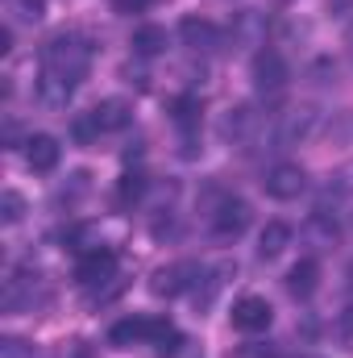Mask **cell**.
I'll return each instance as SVG.
<instances>
[{
    "label": "cell",
    "mask_w": 353,
    "mask_h": 358,
    "mask_svg": "<svg viewBox=\"0 0 353 358\" xmlns=\"http://www.w3.org/2000/svg\"><path fill=\"white\" fill-rule=\"evenodd\" d=\"M91 67V42L84 34H54L46 46H42V71L67 80V84H84Z\"/></svg>",
    "instance_id": "obj_1"
},
{
    "label": "cell",
    "mask_w": 353,
    "mask_h": 358,
    "mask_svg": "<svg viewBox=\"0 0 353 358\" xmlns=\"http://www.w3.org/2000/svg\"><path fill=\"white\" fill-rule=\"evenodd\" d=\"M175 334V325L167 317H125L108 329V342L112 346H142V342H167Z\"/></svg>",
    "instance_id": "obj_2"
},
{
    "label": "cell",
    "mask_w": 353,
    "mask_h": 358,
    "mask_svg": "<svg viewBox=\"0 0 353 358\" xmlns=\"http://www.w3.org/2000/svg\"><path fill=\"white\" fill-rule=\"evenodd\" d=\"M250 221H254V213H250V204L237 200V196H225V200L208 213V229H212V238H220V242H237V238L250 229Z\"/></svg>",
    "instance_id": "obj_3"
},
{
    "label": "cell",
    "mask_w": 353,
    "mask_h": 358,
    "mask_svg": "<svg viewBox=\"0 0 353 358\" xmlns=\"http://www.w3.org/2000/svg\"><path fill=\"white\" fill-rule=\"evenodd\" d=\"M200 275H204V267H200L195 259H179V263H167V267L154 271L150 292H154V296H163V300H175V296L191 292V287L200 283Z\"/></svg>",
    "instance_id": "obj_4"
},
{
    "label": "cell",
    "mask_w": 353,
    "mask_h": 358,
    "mask_svg": "<svg viewBox=\"0 0 353 358\" xmlns=\"http://www.w3.org/2000/svg\"><path fill=\"white\" fill-rule=\"evenodd\" d=\"M316 125H320V113H316L312 104H299V108H291V113L278 117L274 142H278V146H303V142L316 134Z\"/></svg>",
    "instance_id": "obj_5"
},
{
    "label": "cell",
    "mask_w": 353,
    "mask_h": 358,
    "mask_svg": "<svg viewBox=\"0 0 353 358\" xmlns=\"http://www.w3.org/2000/svg\"><path fill=\"white\" fill-rule=\"evenodd\" d=\"M262 187L270 200H299L308 192V176H303L299 163H274L262 176Z\"/></svg>",
    "instance_id": "obj_6"
},
{
    "label": "cell",
    "mask_w": 353,
    "mask_h": 358,
    "mask_svg": "<svg viewBox=\"0 0 353 358\" xmlns=\"http://www.w3.org/2000/svg\"><path fill=\"white\" fill-rule=\"evenodd\" d=\"M287 80H291V71H287V59L278 55V50H258L254 55V88L262 92V96H278V92L287 88Z\"/></svg>",
    "instance_id": "obj_7"
},
{
    "label": "cell",
    "mask_w": 353,
    "mask_h": 358,
    "mask_svg": "<svg viewBox=\"0 0 353 358\" xmlns=\"http://www.w3.org/2000/svg\"><path fill=\"white\" fill-rule=\"evenodd\" d=\"M33 287H38V275L29 267H17L0 287V308L4 313H29L33 308Z\"/></svg>",
    "instance_id": "obj_8"
},
{
    "label": "cell",
    "mask_w": 353,
    "mask_h": 358,
    "mask_svg": "<svg viewBox=\"0 0 353 358\" xmlns=\"http://www.w3.org/2000/svg\"><path fill=\"white\" fill-rule=\"evenodd\" d=\"M270 321H274V308L266 296H241L233 304V329H241V334H266Z\"/></svg>",
    "instance_id": "obj_9"
},
{
    "label": "cell",
    "mask_w": 353,
    "mask_h": 358,
    "mask_svg": "<svg viewBox=\"0 0 353 358\" xmlns=\"http://www.w3.org/2000/svg\"><path fill=\"white\" fill-rule=\"evenodd\" d=\"M112 275H117V250H108V246H96V250H88V255L75 263V279H80L84 287L108 283Z\"/></svg>",
    "instance_id": "obj_10"
},
{
    "label": "cell",
    "mask_w": 353,
    "mask_h": 358,
    "mask_svg": "<svg viewBox=\"0 0 353 358\" xmlns=\"http://www.w3.org/2000/svg\"><path fill=\"white\" fill-rule=\"evenodd\" d=\"M59 159H63V146H59V138L54 134H29L25 138V163H29V171H54L59 167Z\"/></svg>",
    "instance_id": "obj_11"
},
{
    "label": "cell",
    "mask_w": 353,
    "mask_h": 358,
    "mask_svg": "<svg viewBox=\"0 0 353 358\" xmlns=\"http://www.w3.org/2000/svg\"><path fill=\"white\" fill-rule=\"evenodd\" d=\"M179 38H183V46H191V50H220V42H225V34L212 25V21H204V17H183L179 21Z\"/></svg>",
    "instance_id": "obj_12"
},
{
    "label": "cell",
    "mask_w": 353,
    "mask_h": 358,
    "mask_svg": "<svg viewBox=\"0 0 353 358\" xmlns=\"http://www.w3.org/2000/svg\"><path fill=\"white\" fill-rule=\"evenodd\" d=\"M303 238H308L316 250H333V246L341 242V225H337V217H333V213L316 208V213L303 221Z\"/></svg>",
    "instance_id": "obj_13"
},
{
    "label": "cell",
    "mask_w": 353,
    "mask_h": 358,
    "mask_svg": "<svg viewBox=\"0 0 353 358\" xmlns=\"http://www.w3.org/2000/svg\"><path fill=\"white\" fill-rule=\"evenodd\" d=\"M91 121H96L100 134H121V129L133 121V108H129L125 100H100V104L91 108Z\"/></svg>",
    "instance_id": "obj_14"
},
{
    "label": "cell",
    "mask_w": 353,
    "mask_h": 358,
    "mask_svg": "<svg viewBox=\"0 0 353 358\" xmlns=\"http://www.w3.org/2000/svg\"><path fill=\"white\" fill-rule=\"evenodd\" d=\"M316 287H320V263H316V259H299L295 267L287 271V292H291L295 300H308Z\"/></svg>",
    "instance_id": "obj_15"
},
{
    "label": "cell",
    "mask_w": 353,
    "mask_h": 358,
    "mask_svg": "<svg viewBox=\"0 0 353 358\" xmlns=\"http://www.w3.org/2000/svg\"><path fill=\"white\" fill-rule=\"evenodd\" d=\"M258 125H262V113H258L254 104H237V108L225 117V134L237 138V142H250V138L258 134Z\"/></svg>",
    "instance_id": "obj_16"
},
{
    "label": "cell",
    "mask_w": 353,
    "mask_h": 358,
    "mask_svg": "<svg viewBox=\"0 0 353 358\" xmlns=\"http://www.w3.org/2000/svg\"><path fill=\"white\" fill-rule=\"evenodd\" d=\"M233 38L246 42V46H262L266 42V13H258V8L237 13L233 17Z\"/></svg>",
    "instance_id": "obj_17"
},
{
    "label": "cell",
    "mask_w": 353,
    "mask_h": 358,
    "mask_svg": "<svg viewBox=\"0 0 353 358\" xmlns=\"http://www.w3.org/2000/svg\"><path fill=\"white\" fill-rule=\"evenodd\" d=\"M291 246V225L287 221H266V229L258 234V255L262 259H278Z\"/></svg>",
    "instance_id": "obj_18"
},
{
    "label": "cell",
    "mask_w": 353,
    "mask_h": 358,
    "mask_svg": "<svg viewBox=\"0 0 353 358\" xmlns=\"http://www.w3.org/2000/svg\"><path fill=\"white\" fill-rule=\"evenodd\" d=\"M38 96H42L50 108H67V104H71V96H75V84H67V80H59V76L42 71V76H38Z\"/></svg>",
    "instance_id": "obj_19"
},
{
    "label": "cell",
    "mask_w": 353,
    "mask_h": 358,
    "mask_svg": "<svg viewBox=\"0 0 353 358\" xmlns=\"http://www.w3.org/2000/svg\"><path fill=\"white\" fill-rule=\"evenodd\" d=\"M133 50H137L142 59L163 55V50H167V29H163V25H142V29H133Z\"/></svg>",
    "instance_id": "obj_20"
},
{
    "label": "cell",
    "mask_w": 353,
    "mask_h": 358,
    "mask_svg": "<svg viewBox=\"0 0 353 358\" xmlns=\"http://www.w3.org/2000/svg\"><path fill=\"white\" fill-rule=\"evenodd\" d=\"M21 217H25V196L21 192H4L0 196V221L4 225H17Z\"/></svg>",
    "instance_id": "obj_21"
},
{
    "label": "cell",
    "mask_w": 353,
    "mask_h": 358,
    "mask_svg": "<svg viewBox=\"0 0 353 358\" xmlns=\"http://www.w3.org/2000/svg\"><path fill=\"white\" fill-rule=\"evenodd\" d=\"M175 125H183V129L200 125V100H195V96H183L175 104Z\"/></svg>",
    "instance_id": "obj_22"
},
{
    "label": "cell",
    "mask_w": 353,
    "mask_h": 358,
    "mask_svg": "<svg viewBox=\"0 0 353 358\" xmlns=\"http://www.w3.org/2000/svg\"><path fill=\"white\" fill-rule=\"evenodd\" d=\"M0 358H33V342H25V338H0Z\"/></svg>",
    "instance_id": "obj_23"
},
{
    "label": "cell",
    "mask_w": 353,
    "mask_h": 358,
    "mask_svg": "<svg viewBox=\"0 0 353 358\" xmlns=\"http://www.w3.org/2000/svg\"><path fill=\"white\" fill-rule=\"evenodd\" d=\"M146 196V176L142 171H133V176H125L121 179V200L129 204V200H142Z\"/></svg>",
    "instance_id": "obj_24"
},
{
    "label": "cell",
    "mask_w": 353,
    "mask_h": 358,
    "mask_svg": "<svg viewBox=\"0 0 353 358\" xmlns=\"http://www.w3.org/2000/svg\"><path fill=\"white\" fill-rule=\"evenodd\" d=\"M13 13H17L21 21H29V25H33V21H42L46 4H42V0H13Z\"/></svg>",
    "instance_id": "obj_25"
},
{
    "label": "cell",
    "mask_w": 353,
    "mask_h": 358,
    "mask_svg": "<svg viewBox=\"0 0 353 358\" xmlns=\"http://www.w3.org/2000/svg\"><path fill=\"white\" fill-rule=\"evenodd\" d=\"M237 358H274V346L270 342H250V346H241Z\"/></svg>",
    "instance_id": "obj_26"
},
{
    "label": "cell",
    "mask_w": 353,
    "mask_h": 358,
    "mask_svg": "<svg viewBox=\"0 0 353 358\" xmlns=\"http://www.w3.org/2000/svg\"><path fill=\"white\" fill-rule=\"evenodd\" d=\"M100 129H96V121H91V113H84V117H75V138L80 142H91Z\"/></svg>",
    "instance_id": "obj_27"
},
{
    "label": "cell",
    "mask_w": 353,
    "mask_h": 358,
    "mask_svg": "<svg viewBox=\"0 0 353 358\" xmlns=\"http://www.w3.org/2000/svg\"><path fill=\"white\" fill-rule=\"evenodd\" d=\"M154 0H112V8L117 13H125V17H133V13H146Z\"/></svg>",
    "instance_id": "obj_28"
},
{
    "label": "cell",
    "mask_w": 353,
    "mask_h": 358,
    "mask_svg": "<svg viewBox=\"0 0 353 358\" xmlns=\"http://www.w3.org/2000/svg\"><path fill=\"white\" fill-rule=\"evenodd\" d=\"M337 329H341V338H345V342H353V308L341 313V325H337Z\"/></svg>",
    "instance_id": "obj_29"
},
{
    "label": "cell",
    "mask_w": 353,
    "mask_h": 358,
    "mask_svg": "<svg viewBox=\"0 0 353 358\" xmlns=\"http://www.w3.org/2000/svg\"><path fill=\"white\" fill-rule=\"evenodd\" d=\"M8 50H13V29L4 25V29H0V55H8Z\"/></svg>",
    "instance_id": "obj_30"
},
{
    "label": "cell",
    "mask_w": 353,
    "mask_h": 358,
    "mask_svg": "<svg viewBox=\"0 0 353 358\" xmlns=\"http://www.w3.org/2000/svg\"><path fill=\"white\" fill-rule=\"evenodd\" d=\"M345 283H350V292H353V263H350V271H345Z\"/></svg>",
    "instance_id": "obj_31"
},
{
    "label": "cell",
    "mask_w": 353,
    "mask_h": 358,
    "mask_svg": "<svg viewBox=\"0 0 353 358\" xmlns=\"http://www.w3.org/2000/svg\"><path fill=\"white\" fill-rule=\"evenodd\" d=\"M299 358H320V355H299Z\"/></svg>",
    "instance_id": "obj_32"
}]
</instances>
